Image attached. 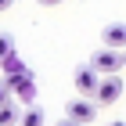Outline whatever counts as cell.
Wrapping results in <instances>:
<instances>
[{
	"label": "cell",
	"instance_id": "cell-1",
	"mask_svg": "<svg viewBox=\"0 0 126 126\" xmlns=\"http://www.w3.org/2000/svg\"><path fill=\"white\" fill-rule=\"evenodd\" d=\"M90 68H94L97 76H119V68H126V58H123V50L101 47L94 58H90Z\"/></svg>",
	"mask_w": 126,
	"mask_h": 126
},
{
	"label": "cell",
	"instance_id": "cell-2",
	"mask_svg": "<svg viewBox=\"0 0 126 126\" xmlns=\"http://www.w3.org/2000/svg\"><path fill=\"white\" fill-rule=\"evenodd\" d=\"M90 97H94V105H115L119 97H123V79L119 76H101Z\"/></svg>",
	"mask_w": 126,
	"mask_h": 126
},
{
	"label": "cell",
	"instance_id": "cell-3",
	"mask_svg": "<svg viewBox=\"0 0 126 126\" xmlns=\"http://www.w3.org/2000/svg\"><path fill=\"white\" fill-rule=\"evenodd\" d=\"M4 87H7V94L18 97V101H32V97H36V87H32L29 68H25V72H15V76H4Z\"/></svg>",
	"mask_w": 126,
	"mask_h": 126
},
{
	"label": "cell",
	"instance_id": "cell-4",
	"mask_svg": "<svg viewBox=\"0 0 126 126\" xmlns=\"http://www.w3.org/2000/svg\"><path fill=\"white\" fill-rule=\"evenodd\" d=\"M65 115L72 119V123H83V126H90V123L97 119V105H94V97H76V101H68Z\"/></svg>",
	"mask_w": 126,
	"mask_h": 126
},
{
	"label": "cell",
	"instance_id": "cell-5",
	"mask_svg": "<svg viewBox=\"0 0 126 126\" xmlns=\"http://www.w3.org/2000/svg\"><path fill=\"white\" fill-rule=\"evenodd\" d=\"M97 79H101V76H97V72H94V68H90V65L76 68V90H79V94H83V97H87V94H94V87H97Z\"/></svg>",
	"mask_w": 126,
	"mask_h": 126
},
{
	"label": "cell",
	"instance_id": "cell-6",
	"mask_svg": "<svg viewBox=\"0 0 126 126\" xmlns=\"http://www.w3.org/2000/svg\"><path fill=\"white\" fill-rule=\"evenodd\" d=\"M105 47H112V50H126V25H105Z\"/></svg>",
	"mask_w": 126,
	"mask_h": 126
},
{
	"label": "cell",
	"instance_id": "cell-7",
	"mask_svg": "<svg viewBox=\"0 0 126 126\" xmlns=\"http://www.w3.org/2000/svg\"><path fill=\"white\" fill-rule=\"evenodd\" d=\"M43 123H47V119H43L40 108H25V112L18 115V126H43Z\"/></svg>",
	"mask_w": 126,
	"mask_h": 126
},
{
	"label": "cell",
	"instance_id": "cell-8",
	"mask_svg": "<svg viewBox=\"0 0 126 126\" xmlns=\"http://www.w3.org/2000/svg\"><path fill=\"white\" fill-rule=\"evenodd\" d=\"M18 115H22V112L11 105V101H7V105H0V126H18Z\"/></svg>",
	"mask_w": 126,
	"mask_h": 126
},
{
	"label": "cell",
	"instance_id": "cell-9",
	"mask_svg": "<svg viewBox=\"0 0 126 126\" xmlns=\"http://www.w3.org/2000/svg\"><path fill=\"white\" fill-rule=\"evenodd\" d=\"M0 68H4V76H15V72H25V65H22V58H18V54H11V58H4V61H0Z\"/></svg>",
	"mask_w": 126,
	"mask_h": 126
},
{
	"label": "cell",
	"instance_id": "cell-10",
	"mask_svg": "<svg viewBox=\"0 0 126 126\" xmlns=\"http://www.w3.org/2000/svg\"><path fill=\"white\" fill-rule=\"evenodd\" d=\"M15 54V36H7V32H0V61L11 58Z\"/></svg>",
	"mask_w": 126,
	"mask_h": 126
},
{
	"label": "cell",
	"instance_id": "cell-11",
	"mask_svg": "<svg viewBox=\"0 0 126 126\" xmlns=\"http://www.w3.org/2000/svg\"><path fill=\"white\" fill-rule=\"evenodd\" d=\"M11 101V94H7V87H4V79H0V105H7Z\"/></svg>",
	"mask_w": 126,
	"mask_h": 126
},
{
	"label": "cell",
	"instance_id": "cell-12",
	"mask_svg": "<svg viewBox=\"0 0 126 126\" xmlns=\"http://www.w3.org/2000/svg\"><path fill=\"white\" fill-rule=\"evenodd\" d=\"M54 126H83V123H72V119L65 115V119H58V123H54Z\"/></svg>",
	"mask_w": 126,
	"mask_h": 126
},
{
	"label": "cell",
	"instance_id": "cell-13",
	"mask_svg": "<svg viewBox=\"0 0 126 126\" xmlns=\"http://www.w3.org/2000/svg\"><path fill=\"white\" fill-rule=\"evenodd\" d=\"M7 7H15V0H0V11H7Z\"/></svg>",
	"mask_w": 126,
	"mask_h": 126
},
{
	"label": "cell",
	"instance_id": "cell-14",
	"mask_svg": "<svg viewBox=\"0 0 126 126\" xmlns=\"http://www.w3.org/2000/svg\"><path fill=\"white\" fill-rule=\"evenodd\" d=\"M40 4H43V7H54V4H61V0H40Z\"/></svg>",
	"mask_w": 126,
	"mask_h": 126
},
{
	"label": "cell",
	"instance_id": "cell-15",
	"mask_svg": "<svg viewBox=\"0 0 126 126\" xmlns=\"http://www.w3.org/2000/svg\"><path fill=\"white\" fill-rule=\"evenodd\" d=\"M105 126H126V123H123V119H112V123H105Z\"/></svg>",
	"mask_w": 126,
	"mask_h": 126
},
{
	"label": "cell",
	"instance_id": "cell-16",
	"mask_svg": "<svg viewBox=\"0 0 126 126\" xmlns=\"http://www.w3.org/2000/svg\"><path fill=\"white\" fill-rule=\"evenodd\" d=\"M123 58H126V50H123Z\"/></svg>",
	"mask_w": 126,
	"mask_h": 126
}]
</instances>
